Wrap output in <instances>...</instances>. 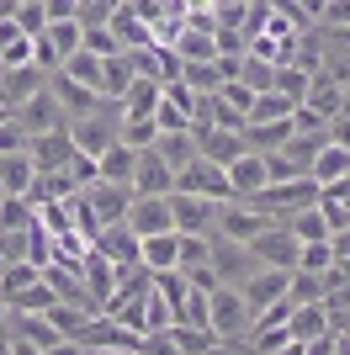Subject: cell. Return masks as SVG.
Returning <instances> with one entry per match:
<instances>
[{
  "label": "cell",
  "instance_id": "cell-39",
  "mask_svg": "<svg viewBox=\"0 0 350 355\" xmlns=\"http://www.w3.org/2000/svg\"><path fill=\"white\" fill-rule=\"evenodd\" d=\"M138 355H181V345L170 340V329H160V334H144V350Z\"/></svg>",
  "mask_w": 350,
  "mask_h": 355
},
{
  "label": "cell",
  "instance_id": "cell-45",
  "mask_svg": "<svg viewBox=\"0 0 350 355\" xmlns=\"http://www.w3.org/2000/svg\"><path fill=\"white\" fill-rule=\"evenodd\" d=\"M85 355H133V350H85Z\"/></svg>",
  "mask_w": 350,
  "mask_h": 355
},
{
  "label": "cell",
  "instance_id": "cell-43",
  "mask_svg": "<svg viewBox=\"0 0 350 355\" xmlns=\"http://www.w3.org/2000/svg\"><path fill=\"white\" fill-rule=\"evenodd\" d=\"M276 355H308V345H303V340H287V345H281Z\"/></svg>",
  "mask_w": 350,
  "mask_h": 355
},
{
  "label": "cell",
  "instance_id": "cell-9",
  "mask_svg": "<svg viewBox=\"0 0 350 355\" xmlns=\"http://www.w3.org/2000/svg\"><path fill=\"white\" fill-rule=\"evenodd\" d=\"M85 202H90V212H96V223H101V228H112V223H128L133 186H117V180H96V186H85Z\"/></svg>",
  "mask_w": 350,
  "mask_h": 355
},
{
  "label": "cell",
  "instance_id": "cell-44",
  "mask_svg": "<svg viewBox=\"0 0 350 355\" xmlns=\"http://www.w3.org/2000/svg\"><path fill=\"white\" fill-rule=\"evenodd\" d=\"M0 355H11V329L0 324Z\"/></svg>",
  "mask_w": 350,
  "mask_h": 355
},
{
  "label": "cell",
  "instance_id": "cell-20",
  "mask_svg": "<svg viewBox=\"0 0 350 355\" xmlns=\"http://www.w3.org/2000/svg\"><path fill=\"white\" fill-rule=\"evenodd\" d=\"M345 101H350V90H345V80H335V74H313V85H308V96H303V106L308 112H319V117H329L335 122L340 112H345Z\"/></svg>",
  "mask_w": 350,
  "mask_h": 355
},
{
  "label": "cell",
  "instance_id": "cell-24",
  "mask_svg": "<svg viewBox=\"0 0 350 355\" xmlns=\"http://www.w3.org/2000/svg\"><path fill=\"white\" fill-rule=\"evenodd\" d=\"M138 266H144L149 276L181 270V234H149V239H144V254H138Z\"/></svg>",
  "mask_w": 350,
  "mask_h": 355
},
{
  "label": "cell",
  "instance_id": "cell-37",
  "mask_svg": "<svg viewBox=\"0 0 350 355\" xmlns=\"http://www.w3.org/2000/svg\"><path fill=\"white\" fill-rule=\"evenodd\" d=\"M329 266H335L329 239H313V244H303V254H297V270H329Z\"/></svg>",
  "mask_w": 350,
  "mask_h": 355
},
{
  "label": "cell",
  "instance_id": "cell-22",
  "mask_svg": "<svg viewBox=\"0 0 350 355\" xmlns=\"http://www.w3.org/2000/svg\"><path fill=\"white\" fill-rule=\"evenodd\" d=\"M308 175H313V186L319 191H329V186H340V180H350V148H340L335 138L313 154V164H308Z\"/></svg>",
  "mask_w": 350,
  "mask_h": 355
},
{
  "label": "cell",
  "instance_id": "cell-16",
  "mask_svg": "<svg viewBox=\"0 0 350 355\" xmlns=\"http://www.w3.org/2000/svg\"><path fill=\"white\" fill-rule=\"evenodd\" d=\"M96 250H101L117 270H133V266H138V254H144V239L133 234L128 223H112V228H101V234H96Z\"/></svg>",
  "mask_w": 350,
  "mask_h": 355
},
{
  "label": "cell",
  "instance_id": "cell-21",
  "mask_svg": "<svg viewBox=\"0 0 350 355\" xmlns=\"http://www.w3.org/2000/svg\"><path fill=\"white\" fill-rule=\"evenodd\" d=\"M197 133V148H202L207 159H218V164H233L239 154H244V128H191Z\"/></svg>",
  "mask_w": 350,
  "mask_h": 355
},
{
  "label": "cell",
  "instance_id": "cell-32",
  "mask_svg": "<svg viewBox=\"0 0 350 355\" xmlns=\"http://www.w3.org/2000/svg\"><path fill=\"white\" fill-rule=\"evenodd\" d=\"M101 53H90V48H80V53H74L69 64H64V74H69V80H80V85H90V90H101Z\"/></svg>",
  "mask_w": 350,
  "mask_h": 355
},
{
  "label": "cell",
  "instance_id": "cell-11",
  "mask_svg": "<svg viewBox=\"0 0 350 355\" xmlns=\"http://www.w3.org/2000/svg\"><path fill=\"white\" fill-rule=\"evenodd\" d=\"M27 154L38 159V170H43V175H64V170H69V159L80 154V148H74L69 128H53V133H38V138H32Z\"/></svg>",
  "mask_w": 350,
  "mask_h": 355
},
{
  "label": "cell",
  "instance_id": "cell-46",
  "mask_svg": "<svg viewBox=\"0 0 350 355\" xmlns=\"http://www.w3.org/2000/svg\"><path fill=\"white\" fill-rule=\"evenodd\" d=\"M345 90H350V74H345Z\"/></svg>",
  "mask_w": 350,
  "mask_h": 355
},
{
  "label": "cell",
  "instance_id": "cell-40",
  "mask_svg": "<svg viewBox=\"0 0 350 355\" xmlns=\"http://www.w3.org/2000/svg\"><path fill=\"white\" fill-rule=\"evenodd\" d=\"M11 16H16V21H22V27H27V32H32V37H38V32H43V27H48V11H43V6H16V11H11Z\"/></svg>",
  "mask_w": 350,
  "mask_h": 355
},
{
  "label": "cell",
  "instance_id": "cell-4",
  "mask_svg": "<svg viewBox=\"0 0 350 355\" xmlns=\"http://www.w3.org/2000/svg\"><path fill=\"white\" fill-rule=\"evenodd\" d=\"M265 228H271V218H265L255 202H239V196L218 202V239H233V244H255Z\"/></svg>",
  "mask_w": 350,
  "mask_h": 355
},
{
  "label": "cell",
  "instance_id": "cell-8",
  "mask_svg": "<svg viewBox=\"0 0 350 355\" xmlns=\"http://www.w3.org/2000/svg\"><path fill=\"white\" fill-rule=\"evenodd\" d=\"M249 250H255V260H260V266H276V270H297V254H303V239L292 234L287 223H271V228H265V234L255 239Z\"/></svg>",
  "mask_w": 350,
  "mask_h": 355
},
{
  "label": "cell",
  "instance_id": "cell-33",
  "mask_svg": "<svg viewBox=\"0 0 350 355\" xmlns=\"http://www.w3.org/2000/svg\"><path fill=\"white\" fill-rule=\"evenodd\" d=\"M292 112H297V101H292V96H281V90H260V96H255L249 122H276V117H292Z\"/></svg>",
  "mask_w": 350,
  "mask_h": 355
},
{
  "label": "cell",
  "instance_id": "cell-35",
  "mask_svg": "<svg viewBox=\"0 0 350 355\" xmlns=\"http://www.w3.org/2000/svg\"><path fill=\"white\" fill-rule=\"evenodd\" d=\"M32 148V133L22 128L16 112H0V154H27Z\"/></svg>",
  "mask_w": 350,
  "mask_h": 355
},
{
  "label": "cell",
  "instance_id": "cell-34",
  "mask_svg": "<svg viewBox=\"0 0 350 355\" xmlns=\"http://www.w3.org/2000/svg\"><path fill=\"white\" fill-rule=\"evenodd\" d=\"M32 282H43V266H38V260H16V266L0 276V302H6V297H16L22 286H32Z\"/></svg>",
  "mask_w": 350,
  "mask_h": 355
},
{
  "label": "cell",
  "instance_id": "cell-13",
  "mask_svg": "<svg viewBox=\"0 0 350 355\" xmlns=\"http://www.w3.org/2000/svg\"><path fill=\"white\" fill-rule=\"evenodd\" d=\"M287 286H292V270H276V266H260L255 276H249L239 292H244V302L255 313H265L271 302H287Z\"/></svg>",
  "mask_w": 350,
  "mask_h": 355
},
{
  "label": "cell",
  "instance_id": "cell-10",
  "mask_svg": "<svg viewBox=\"0 0 350 355\" xmlns=\"http://www.w3.org/2000/svg\"><path fill=\"white\" fill-rule=\"evenodd\" d=\"M128 228H133L138 239H149V234H175L170 196H133V207H128Z\"/></svg>",
  "mask_w": 350,
  "mask_h": 355
},
{
  "label": "cell",
  "instance_id": "cell-23",
  "mask_svg": "<svg viewBox=\"0 0 350 355\" xmlns=\"http://www.w3.org/2000/svg\"><path fill=\"white\" fill-rule=\"evenodd\" d=\"M160 101H165V80H154V74H138V80H133V90L122 96V117L149 122L154 112H160Z\"/></svg>",
  "mask_w": 350,
  "mask_h": 355
},
{
  "label": "cell",
  "instance_id": "cell-2",
  "mask_svg": "<svg viewBox=\"0 0 350 355\" xmlns=\"http://www.w3.org/2000/svg\"><path fill=\"white\" fill-rule=\"evenodd\" d=\"M249 324H255V308L244 302L239 286H218V292H207V329L228 345H244L249 340Z\"/></svg>",
  "mask_w": 350,
  "mask_h": 355
},
{
  "label": "cell",
  "instance_id": "cell-15",
  "mask_svg": "<svg viewBox=\"0 0 350 355\" xmlns=\"http://www.w3.org/2000/svg\"><path fill=\"white\" fill-rule=\"evenodd\" d=\"M170 191H175V170L160 159V148H144L138 170H133V196H170Z\"/></svg>",
  "mask_w": 350,
  "mask_h": 355
},
{
  "label": "cell",
  "instance_id": "cell-41",
  "mask_svg": "<svg viewBox=\"0 0 350 355\" xmlns=\"http://www.w3.org/2000/svg\"><path fill=\"white\" fill-rule=\"evenodd\" d=\"M11 355H48V350H43V345H32V340H16V334H11Z\"/></svg>",
  "mask_w": 350,
  "mask_h": 355
},
{
  "label": "cell",
  "instance_id": "cell-29",
  "mask_svg": "<svg viewBox=\"0 0 350 355\" xmlns=\"http://www.w3.org/2000/svg\"><path fill=\"white\" fill-rule=\"evenodd\" d=\"M58 302V292L48 282H32V286H22L16 297H6V313H48Z\"/></svg>",
  "mask_w": 350,
  "mask_h": 355
},
{
  "label": "cell",
  "instance_id": "cell-17",
  "mask_svg": "<svg viewBox=\"0 0 350 355\" xmlns=\"http://www.w3.org/2000/svg\"><path fill=\"white\" fill-rule=\"evenodd\" d=\"M16 117H22V128H27L32 138H38V133H53V128H69L64 106L53 101V90H38L27 106H16Z\"/></svg>",
  "mask_w": 350,
  "mask_h": 355
},
{
  "label": "cell",
  "instance_id": "cell-3",
  "mask_svg": "<svg viewBox=\"0 0 350 355\" xmlns=\"http://www.w3.org/2000/svg\"><path fill=\"white\" fill-rule=\"evenodd\" d=\"M80 48H85V21H80V16H58V21H48V27L38 32V64H43L48 74L64 69Z\"/></svg>",
  "mask_w": 350,
  "mask_h": 355
},
{
  "label": "cell",
  "instance_id": "cell-31",
  "mask_svg": "<svg viewBox=\"0 0 350 355\" xmlns=\"http://www.w3.org/2000/svg\"><path fill=\"white\" fill-rule=\"evenodd\" d=\"M175 324V308H170V297L160 292V286H149L144 297V334H160V329Z\"/></svg>",
  "mask_w": 350,
  "mask_h": 355
},
{
  "label": "cell",
  "instance_id": "cell-14",
  "mask_svg": "<svg viewBox=\"0 0 350 355\" xmlns=\"http://www.w3.org/2000/svg\"><path fill=\"white\" fill-rule=\"evenodd\" d=\"M48 90H53V101L64 106V117H69V122L101 106V90H90V85H80V80H69L64 69H53V74H48Z\"/></svg>",
  "mask_w": 350,
  "mask_h": 355
},
{
  "label": "cell",
  "instance_id": "cell-7",
  "mask_svg": "<svg viewBox=\"0 0 350 355\" xmlns=\"http://www.w3.org/2000/svg\"><path fill=\"white\" fill-rule=\"evenodd\" d=\"M212 270H218L223 286H244L255 270H260V260H255V250L249 244H233V239H218L212 234Z\"/></svg>",
  "mask_w": 350,
  "mask_h": 355
},
{
  "label": "cell",
  "instance_id": "cell-18",
  "mask_svg": "<svg viewBox=\"0 0 350 355\" xmlns=\"http://www.w3.org/2000/svg\"><path fill=\"white\" fill-rule=\"evenodd\" d=\"M287 329H292V340H303V345L329 340V334H335L329 302H297V308H292V318H287Z\"/></svg>",
  "mask_w": 350,
  "mask_h": 355
},
{
  "label": "cell",
  "instance_id": "cell-5",
  "mask_svg": "<svg viewBox=\"0 0 350 355\" xmlns=\"http://www.w3.org/2000/svg\"><path fill=\"white\" fill-rule=\"evenodd\" d=\"M175 191H191V196H212V202H228L233 186H228V164L207 159V154H197V159L175 175Z\"/></svg>",
  "mask_w": 350,
  "mask_h": 355
},
{
  "label": "cell",
  "instance_id": "cell-26",
  "mask_svg": "<svg viewBox=\"0 0 350 355\" xmlns=\"http://www.w3.org/2000/svg\"><path fill=\"white\" fill-rule=\"evenodd\" d=\"M11 334L16 340H32V345H43V350H53L64 334H58V324L48 318V313H11Z\"/></svg>",
  "mask_w": 350,
  "mask_h": 355
},
{
  "label": "cell",
  "instance_id": "cell-1",
  "mask_svg": "<svg viewBox=\"0 0 350 355\" xmlns=\"http://www.w3.org/2000/svg\"><path fill=\"white\" fill-rule=\"evenodd\" d=\"M69 138H74V148H80V154L101 159L112 144H122V106L101 96V106H96V112H85V117L69 122Z\"/></svg>",
  "mask_w": 350,
  "mask_h": 355
},
{
  "label": "cell",
  "instance_id": "cell-38",
  "mask_svg": "<svg viewBox=\"0 0 350 355\" xmlns=\"http://www.w3.org/2000/svg\"><path fill=\"white\" fill-rule=\"evenodd\" d=\"M319 27L350 32V0H324V11H319Z\"/></svg>",
  "mask_w": 350,
  "mask_h": 355
},
{
  "label": "cell",
  "instance_id": "cell-36",
  "mask_svg": "<svg viewBox=\"0 0 350 355\" xmlns=\"http://www.w3.org/2000/svg\"><path fill=\"white\" fill-rule=\"evenodd\" d=\"M85 48H90V53H101V59H112V53H128V48H122V37H117L106 21H101V27H85Z\"/></svg>",
  "mask_w": 350,
  "mask_h": 355
},
{
  "label": "cell",
  "instance_id": "cell-30",
  "mask_svg": "<svg viewBox=\"0 0 350 355\" xmlns=\"http://www.w3.org/2000/svg\"><path fill=\"white\" fill-rule=\"evenodd\" d=\"M287 228L297 239H303V244H313V239H329V218H324V207L319 202H313V207H303V212H292L287 218Z\"/></svg>",
  "mask_w": 350,
  "mask_h": 355
},
{
  "label": "cell",
  "instance_id": "cell-12",
  "mask_svg": "<svg viewBox=\"0 0 350 355\" xmlns=\"http://www.w3.org/2000/svg\"><path fill=\"white\" fill-rule=\"evenodd\" d=\"M228 186L239 202H249V196H260L265 186H271V164H265V154H255V148H244L239 159L228 164Z\"/></svg>",
  "mask_w": 350,
  "mask_h": 355
},
{
  "label": "cell",
  "instance_id": "cell-27",
  "mask_svg": "<svg viewBox=\"0 0 350 355\" xmlns=\"http://www.w3.org/2000/svg\"><path fill=\"white\" fill-rule=\"evenodd\" d=\"M96 170H101V180H117V186H133V170H138V148H128V144H112L96 159Z\"/></svg>",
  "mask_w": 350,
  "mask_h": 355
},
{
  "label": "cell",
  "instance_id": "cell-6",
  "mask_svg": "<svg viewBox=\"0 0 350 355\" xmlns=\"http://www.w3.org/2000/svg\"><path fill=\"white\" fill-rule=\"evenodd\" d=\"M170 212H175V234H218V202L212 196H191V191H170Z\"/></svg>",
  "mask_w": 350,
  "mask_h": 355
},
{
  "label": "cell",
  "instance_id": "cell-25",
  "mask_svg": "<svg viewBox=\"0 0 350 355\" xmlns=\"http://www.w3.org/2000/svg\"><path fill=\"white\" fill-rule=\"evenodd\" d=\"M133 80H138V64H133V53H112V59L101 64V96H106V101L122 106V96L133 90Z\"/></svg>",
  "mask_w": 350,
  "mask_h": 355
},
{
  "label": "cell",
  "instance_id": "cell-19",
  "mask_svg": "<svg viewBox=\"0 0 350 355\" xmlns=\"http://www.w3.org/2000/svg\"><path fill=\"white\" fill-rule=\"evenodd\" d=\"M38 159L32 154H0V196H32L38 191Z\"/></svg>",
  "mask_w": 350,
  "mask_h": 355
},
{
  "label": "cell",
  "instance_id": "cell-42",
  "mask_svg": "<svg viewBox=\"0 0 350 355\" xmlns=\"http://www.w3.org/2000/svg\"><path fill=\"white\" fill-rule=\"evenodd\" d=\"M48 355H85V345H80V340H58Z\"/></svg>",
  "mask_w": 350,
  "mask_h": 355
},
{
  "label": "cell",
  "instance_id": "cell-28",
  "mask_svg": "<svg viewBox=\"0 0 350 355\" xmlns=\"http://www.w3.org/2000/svg\"><path fill=\"white\" fill-rule=\"evenodd\" d=\"M154 148H160V159L170 164L175 175H181V170H186V164L197 159V154H202V148H197V133H191V128H186V133H160V144H154Z\"/></svg>",
  "mask_w": 350,
  "mask_h": 355
}]
</instances>
